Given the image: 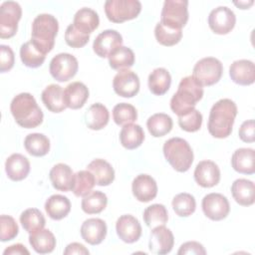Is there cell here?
<instances>
[{"label": "cell", "instance_id": "d4e9b609", "mask_svg": "<svg viewBox=\"0 0 255 255\" xmlns=\"http://www.w3.org/2000/svg\"><path fill=\"white\" fill-rule=\"evenodd\" d=\"M45 107L52 113H61L67 106L64 99V90L61 86L51 84L47 86L41 95Z\"/></svg>", "mask_w": 255, "mask_h": 255}, {"label": "cell", "instance_id": "681fc988", "mask_svg": "<svg viewBox=\"0 0 255 255\" xmlns=\"http://www.w3.org/2000/svg\"><path fill=\"white\" fill-rule=\"evenodd\" d=\"M239 137L244 142H253L255 140V131H254V121L248 120L242 123L238 131Z\"/></svg>", "mask_w": 255, "mask_h": 255}, {"label": "cell", "instance_id": "277c9868", "mask_svg": "<svg viewBox=\"0 0 255 255\" xmlns=\"http://www.w3.org/2000/svg\"><path fill=\"white\" fill-rule=\"evenodd\" d=\"M59 30L56 17L51 14H39L32 23L31 42L44 55L51 52L55 45V38Z\"/></svg>", "mask_w": 255, "mask_h": 255}, {"label": "cell", "instance_id": "f907efd6", "mask_svg": "<svg viewBox=\"0 0 255 255\" xmlns=\"http://www.w3.org/2000/svg\"><path fill=\"white\" fill-rule=\"evenodd\" d=\"M178 255L184 254H196V255H204L206 254V250L204 249L203 245L196 241H188L183 243L179 250L177 251Z\"/></svg>", "mask_w": 255, "mask_h": 255}, {"label": "cell", "instance_id": "5bb4252c", "mask_svg": "<svg viewBox=\"0 0 255 255\" xmlns=\"http://www.w3.org/2000/svg\"><path fill=\"white\" fill-rule=\"evenodd\" d=\"M174 244V237L170 229L164 225L156 226L151 229L150 238L148 242L149 250L154 254H167L172 250Z\"/></svg>", "mask_w": 255, "mask_h": 255}, {"label": "cell", "instance_id": "e0dca14e", "mask_svg": "<svg viewBox=\"0 0 255 255\" xmlns=\"http://www.w3.org/2000/svg\"><path fill=\"white\" fill-rule=\"evenodd\" d=\"M194 179L198 185L204 188L213 187L220 180L218 165L212 160H201L194 170Z\"/></svg>", "mask_w": 255, "mask_h": 255}, {"label": "cell", "instance_id": "d6986e66", "mask_svg": "<svg viewBox=\"0 0 255 255\" xmlns=\"http://www.w3.org/2000/svg\"><path fill=\"white\" fill-rule=\"evenodd\" d=\"M231 80L240 86L252 85L255 81V65L250 60L234 61L229 68Z\"/></svg>", "mask_w": 255, "mask_h": 255}, {"label": "cell", "instance_id": "836d02e7", "mask_svg": "<svg viewBox=\"0 0 255 255\" xmlns=\"http://www.w3.org/2000/svg\"><path fill=\"white\" fill-rule=\"evenodd\" d=\"M173 126L172 119L163 113L154 114L148 118L146 127L149 133L154 137H160L167 134Z\"/></svg>", "mask_w": 255, "mask_h": 255}, {"label": "cell", "instance_id": "3957f363", "mask_svg": "<svg viewBox=\"0 0 255 255\" xmlns=\"http://www.w3.org/2000/svg\"><path fill=\"white\" fill-rule=\"evenodd\" d=\"M202 97V86L193 76L184 77L179 82L177 91L170 100V109L178 117L183 116L192 111Z\"/></svg>", "mask_w": 255, "mask_h": 255}, {"label": "cell", "instance_id": "7a4b0ae2", "mask_svg": "<svg viewBox=\"0 0 255 255\" xmlns=\"http://www.w3.org/2000/svg\"><path fill=\"white\" fill-rule=\"evenodd\" d=\"M10 111L15 122L25 128H37L43 122V112L29 93H21L14 97L10 104Z\"/></svg>", "mask_w": 255, "mask_h": 255}, {"label": "cell", "instance_id": "8fae6325", "mask_svg": "<svg viewBox=\"0 0 255 255\" xmlns=\"http://www.w3.org/2000/svg\"><path fill=\"white\" fill-rule=\"evenodd\" d=\"M202 211L206 217L213 221H220L227 217L230 211L228 199L221 193L206 194L201 202Z\"/></svg>", "mask_w": 255, "mask_h": 255}, {"label": "cell", "instance_id": "816d5d0a", "mask_svg": "<svg viewBox=\"0 0 255 255\" xmlns=\"http://www.w3.org/2000/svg\"><path fill=\"white\" fill-rule=\"evenodd\" d=\"M90 252L89 250L81 243L73 242L67 245L66 249L64 250L65 255H72V254H80V255H88Z\"/></svg>", "mask_w": 255, "mask_h": 255}, {"label": "cell", "instance_id": "7c38bea8", "mask_svg": "<svg viewBox=\"0 0 255 255\" xmlns=\"http://www.w3.org/2000/svg\"><path fill=\"white\" fill-rule=\"evenodd\" d=\"M235 23L236 16L234 12L226 6H219L213 9L208 16L209 28L218 35H225L231 32Z\"/></svg>", "mask_w": 255, "mask_h": 255}, {"label": "cell", "instance_id": "7dc6e473", "mask_svg": "<svg viewBox=\"0 0 255 255\" xmlns=\"http://www.w3.org/2000/svg\"><path fill=\"white\" fill-rule=\"evenodd\" d=\"M90 40V35L84 34L73 24H70L65 32V41L67 45H69L72 48H82L85 45L88 44Z\"/></svg>", "mask_w": 255, "mask_h": 255}, {"label": "cell", "instance_id": "d6a6232c", "mask_svg": "<svg viewBox=\"0 0 255 255\" xmlns=\"http://www.w3.org/2000/svg\"><path fill=\"white\" fill-rule=\"evenodd\" d=\"M170 84L171 76L164 68H156L148 76V88L153 95H164L169 90Z\"/></svg>", "mask_w": 255, "mask_h": 255}, {"label": "cell", "instance_id": "30bf717a", "mask_svg": "<svg viewBox=\"0 0 255 255\" xmlns=\"http://www.w3.org/2000/svg\"><path fill=\"white\" fill-rule=\"evenodd\" d=\"M78 69V60L69 53H60L53 57L49 67L51 76L58 82L71 80L76 76Z\"/></svg>", "mask_w": 255, "mask_h": 255}, {"label": "cell", "instance_id": "83f0119b", "mask_svg": "<svg viewBox=\"0 0 255 255\" xmlns=\"http://www.w3.org/2000/svg\"><path fill=\"white\" fill-rule=\"evenodd\" d=\"M87 170L91 171L95 177L96 184L100 186H108L115 179V170L113 166L105 159L96 158L91 161Z\"/></svg>", "mask_w": 255, "mask_h": 255}, {"label": "cell", "instance_id": "8992f818", "mask_svg": "<svg viewBox=\"0 0 255 255\" xmlns=\"http://www.w3.org/2000/svg\"><path fill=\"white\" fill-rule=\"evenodd\" d=\"M140 11L141 3L138 0H108L105 3V13L113 23L132 20Z\"/></svg>", "mask_w": 255, "mask_h": 255}, {"label": "cell", "instance_id": "f5cc1de1", "mask_svg": "<svg viewBox=\"0 0 255 255\" xmlns=\"http://www.w3.org/2000/svg\"><path fill=\"white\" fill-rule=\"evenodd\" d=\"M4 255H22V254H26L29 255V251L26 249V247L24 245H22L21 243H17L14 245H11L9 247H7L4 252Z\"/></svg>", "mask_w": 255, "mask_h": 255}, {"label": "cell", "instance_id": "e575fe53", "mask_svg": "<svg viewBox=\"0 0 255 255\" xmlns=\"http://www.w3.org/2000/svg\"><path fill=\"white\" fill-rule=\"evenodd\" d=\"M24 146L31 155L44 156L50 150V140L43 133H30L24 139Z\"/></svg>", "mask_w": 255, "mask_h": 255}, {"label": "cell", "instance_id": "ba28073f", "mask_svg": "<svg viewBox=\"0 0 255 255\" xmlns=\"http://www.w3.org/2000/svg\"><path fill=\"white\" fill-rule=\"evenodd\" d=\"M222 73V63L214 57H206L195 64L192 76L202 87H208L218 83L221 79Z\"/></svg>", "mask_w": 255, "mask_h": 255}, {"label": "cell", "instance_id": "ac0fdd59", "mask_svg": "<svg viewBox=\"0 0 255 255\" xmlns=\"http://www.w3.org/2000/svg\"><path fill=\"white\" fill-rule=\"evenodd\" d=\"M132 194L140 202H148L157 194V184L148 174H138L131 183Z\"/></svg>", "mask_w": 255, "mask_h": 255}, {"label": "cell", "instance_id": "f546056e", "mask_svg": "<svg viewBox=\"0 0 255 255\" xmlns=\"http://www.w3.org/2000/svg\"><path fill=\"white\" fill-rule=\"evenodd\" d=\"M45 210L50 218L61 220L69 214L71 210V202L68 197L64 195L54 194L46 200Z\"/></svg>", "mask_w": 255, "mask_h": 255}, {"label": "cell", "instance_id": "7bdbcfd3", "mask_svg": "<svg viewBox=\"0 0 255 255\" xmlns=\"http://www.w3.org/2000/svg\"><path fill=\"white\" fill-rule=\"evenodd\" d=\"M154 36L156 41L160 45L170 47L174 46L181 40L182 31L177 29H171L158 22L154 28Z\"/></svg>", "mask_w": 255, "mask_h": 255}, {"label": "cell", "instance_id": "603a6c76", "mask_svg": "<svg viewBox=\"0 0 255 255\" xmlns=\"http://www.w3.org/2000/svg\"><path fill=\"white\" fill-rule=\"evenodd\" d=\"M64 99L67 108L81 109L89 99V89L82 82H73L64 90Z\"/></svg>", "mask_w": 255, "mask_h": 255}, {"label": "cell", "instance_id": "db71d44e", "mask_svg": "<svg viewBox=\"0 0 255 255\" xmlns=\"http://www.w3.org/2000/svg\"><path fill=\"white\" fill-rule=\"evenodd\" d=\"M234 4L239 7L240 9H248L251 5H253V1H239V2H234Z\"/></svg>", "mask_w": 255, "mask_h": 255}, {"label": "cell", "instance_id": "bcb514c9", "mask_svg": "<svg viewBox=\"0 0 255 255\" xmlns=\"http://www.w3.org/2000/svg\"><path fill=\"white\" fill-rule=\"evenodd\" d=\"M18 231L19 227L13 217L5 214L0 216V240L2 242L14 239Z\"/></svg>", "mask_w": 255, "mask_h": 255}, {"label": "cell", "instance_id": "4dcf8cb0", "mask_svg": "<svg viewBox=\"0 0 255 255\" xmlns=\"http://www.w3.org/2000/svg\"><path fill=\"white\" fill-rule=\"evenodd\" d=\"M110 119V114L106 106L100 103L93 104L85 115L86 125L93 130H100L104 128Z\"/></svg>", "mask_w": 255, "mask_h": 255}, {"label": "cell", "instance_id": "1f68e13d", "mask_svg": "<svg viewBox=\"0 0 255 255\" xmlns=\"http://www.w3.org/2000/svg\"><path fill=\"white\" fill-rule=\"evenodd\" d=\"M144 140V132L139 125L128 124L123 127L120 132V141L127 149H134Z\"/></svg>", "mask_w": 255, "mask_h": 255}, {"label": "cell", "instance_id": "ab89813d", "mask_svg": "<svg viewBox=\"0 0 255 255\" xmlns=\"http://www.w3.org/2000/svg\"><path fill=\"white\" fill-rule=\"evenodd\" d=\"M20 58L26 67L38 68L43 65L46 55L38 50L31 41H28L22 44L20 48Z\"/></svg>", "mask_w": 255, "mask_h": 255}, {"label": "cell", "instance_id": "f6af8a7d", "mask_svg": "<svg viewBox=\"0 0 255 255\" xmlns=\"http://www.w3.org/2000/svg\"><path fill=\"white\" fill-rule=\"evenodd\" d=\"M178 125L185 131H197L202 125V115L199 111L193 109L189 113L178 117Z\"/></svg>", "mask_w": 255, "mask_h": 255}, {"label": "cell", "instance_id": "b9f144b4", "mask_svg": "<svg viewBox=\"0 0 255 255\" xmlns=\"http://www.w3.org/2000/svg\"><path fill=\"white\" fill-rule=\"evenodd\" d=\"M171 204L174 212L180 217L190 216L196 208L194 196L186 192L176 194L173 197Z\"/></svg>", "mask_w": 255, "mask_h": 255}, {"label": "cell", "instance_id": "4316f807", "mask_svg": "<svg viewBox=\"0 0 255 255\" xmlns=\"http://www.w3.org/2000/svg\"><path fill=\"white\" fill-rule=\"evenodd\" d=\"M100 24V18L98 13L91 8H81L74 16L73 25L84 34L90 35L93 33Z\"/></svg>", "mask_w": 255, "mask_h": 255}, {"label": "cell", "instance_id": "60d3db41", "mask_svg": "<svg viewBox=\"0 0 255 255\" xmlns=\"http://www.w3.org/2000/svg\"><path fill=\"white\" fill-rule=\"evenodd\" d=\"M95 184L96 180L91 171L80 170L74 174V184L72 191L78 197L85 196L92 191Z\"/></svg>", "mask_w": 255, "mask_h": 255}, {"label": "cell", "instance_id": "cb8c5ba5", "mask_svg": "<svg viewBox=\"0 0 255 255\" xmlns=\"http://www.w3.org/2000/svg\"><path fill=\"white\" fill-rule=\"evenodd\" d=\"M231 164L235 171L242 174L255 172V151L253 148L241 147L236 149L231 157Z\"/></svg>", "mask_w": 255, "mask_h": 255}, {"label": "cell", "instance_id": "c3c4849f", "mask_svg": "<svg viewBox=\"0 0 255 255\" xmlns=\"http://www.w3.org/2000/svg\"><path fill=\"white\" fill-rule=\"evenodd\" d=\"M0 72L5 73L10 71L15 62L14 52L9 46L1 45L0 46Z\"/></svg>", "mask_w": 255, "mask_h": 255}, {"label": "cell", "instance_id": "ffe728a7", "mask_svg": "<svg viewBox=\"0 0 255 255\" xmlns=\"http://www.w3.org/2000/svg\"><path fill=\"white\" fill-rule=\"evenodd\" d=\"M107 231V224L101 218H89L81 226L82 238L91 245L102 243L106 238Z\"/></svg>", "mask_w": 255, "mask_h": 255}, {"label": "cell", "instance_id": "4fadbf2b", "mask_svg": "<svg viewBox=\"0 0 255 255\" xmlns=\"http://www.w3.org/2000/svg\"><path fill=\"white\" fill-rule=\"evenodd\" d=\"M113 88L117 95L124 98H132L139 91L138 76L128 69L121 70L114 78Z\"/></svg>", "mask_w": 255, "mask_h": 255}, {"label": "cell", "instance_id": "f1b7e54d", "mask_svg": "<svg viewBox=\"0 0 255 255\" xmlns=\"http://www.w3.org/2000/svg\"><path fill=\"white\" fill-rule=\"evenodd\" d=\"M29 243L39 254L51 253L56 247V238L49 229H41L29 235Z\"/></svg>", "mask_w": 255, "mask_h": 255}, {"label": "cell", "instance_id": "2e32d148", "mask_svg": "<svg viewBox=\"0 0 255 255\" xmlns=\"http://www.w3.org/2000/svg\"><path fill=\"white\" fill-rule=\"evenodd\" d=\"M116 231L120 239L126 243L137 241L141 235V226L137 218L130 214H125L118 218Z\"/></svg>", "mask_w": 255, "mask_h": 255}, {"label": "cell", "instance_id": "9c48e42d", "mask_svg": "<svg viewBox=\"0 0 255 255\" xmlns=\"http://www.w3.org/2000/svg\"><path fill=\"white\" fill-rule=\"evenodd\" d=\"M22 16V8L15 1H5L0 6V37H13L18 29V22Z\"/></svg>", "mask_w": 255, "mask_h": 255}, {"label": "cell", "instance_id": "6da1fadb", "mask_svg": "<svg viewBox=\"0 0 255 255\" xmlns=\"http://www.w3.org/2000/svg\"><path fill=\"white\" fill-rule=\"evenodd\" d=\"M237 106L230 99H221L211 108L207 128L209 133L216 138L228 137L232 132Z\"/></svg>", "mask_w": 255, "mask_h": 255}, {"label": "cell", "instance_id": "7402d4cb", "mask_svg": "<svg viewBox=\"0 0 255 255\" xmlns=\"http://www.w3.org/2000/svg\"><path fill=\"white\" fill-rule=\"evenodd\" d=\"M50 180L55 189L60 191L72 190L74 184V173L72 168L65 163L55 164L49 173Z\"/></svg>", "mask_w": 255, "mask_h": 255}, {"label": "cell", "instance_id": "74e56055", "mask_svg": "<svg viewBox=\"0 0 255 255\" xmlns=\"http://www.w3.org/2000/svg\"><path fill=\"white\" fill-rule=\"evenodd\" d=\"M20 223L29 233H34L44 228L46 220L42 212L37 208H28L20 215Z\"/></svg>", "mask_w": 255, "mask_h": 255}, {"label": "cell", "instance_id": "52a82bcc", "mask_svg": "<svg viewBox=\"0 0 255 255\" xmlns=\"http://www.w3.org/2000/svg\"><path fill=\"white\" fill-rule=\"evenodd\" d=\"M188 1L165 0L160 14V23L171 29L181 30L188 21Z\"/></svg>", "mask_w": 255, "mask_h": 255}, {"label": "cell", "instance_id": "5b68a950", "mask_svg": "<svg viewBox=\"0 0 255 255\" xmlns=\"http://www.w3.org/2000/svg\"><path fill=\"white\" fill-rule=\"evenodd\" d=\"M166 161L178 172L187 171L193 162V151L189 143L181 137H171L163 144Z\"/></svg>", "mask_w": 255, "mask_h": 255}, {"label": "cell", "instance_id": "9a60e30c", "mask_svg": "<svg viewBox=\"0 0 255 255\" xmlns=\"http://www.w3.org/2000/svg\"><path fill=\"white\" fill-rule=\"evenodd\" d=\"M122 44H123L122 35L116 30L108 29L101 32L96 37L93 43V50L99 57L106 58V57H109L114 50L122 46Z\"/></svg>", "mask_w": 255, "mask_h": 255}, {"label": "cell", "instance_id": "44dd1931", "mask_svg": "<svg viewBox=\"0 0 255 255\" xmlns=\"http://www.w3.org/2000/svg\"><path fill=\"white\" fill-rule=\"evenodd\" d=\"M5 171L11 180H23L30 172V161L21 153H13L6 159Z\"/></svg>", "mask_w": 255, "mask_h": 255}, {"label": "cell", "instance_id": "8d00e7d4", "mask_svg": "<svg viewBox=\"0 0 255 255\" xmlns=\"http://www.w3.org/2000/svg\"><path fill=\"white\" fill-rule=\"evenodd\" d=\"M108 204L107 195L99 190L91 191L87 195L83 196L82 209L87 214H98L101 213Z\"/></svg>", "mask_w": 255, "mask_h": 255}, {"label": "cell", "instance_id": "ee69618b", "mask_svg": "<svg viewBox=\"0 0 255 255\" xmlns=\"http://www.w3.org/2000/svg\"><path fill=\"white\" fill-rule=\"evenodd\" d=\"M113 119L118 126H126L137 119V112L132 105L120 103L113 109Z\"/></svg>", "mask_w": 255, "mask_h": 255}, {"label": "cell", "instance_id": "484cf974", "mask_svg": "<svg viewBox=\"0 0 255 255\" xmlns=\"http://www.w3.org/2000/svg\"><path fill=\"white\" fill-rule=\"evenodd\" d=\"M231 193L234 200L242 206H250L254 203L255 185L253 181L245 178L234 180L231 185Z\"/></svg>", "mask_w": 255, "mask_h": 255}, {"label": "cell", "instance_id": "d590c367", "mask_svg": "<svg viewBox=\"0 0 255 255\" xmlns=\"http://www.w3.org/2000/svg\"><path fill=\"white\" fill-rule=\"evenodd\" d=\"M109 58L110 67L114 70H126L134 64V54L131 49L120 46L116 50H114Z\"/></svg>", "mask_w": 255, "mask_h": 255}, {"label": "cell", "instance_id": "f35d334b", "mask_svg": "<svg viewBox=\"0 0 255 255\" xmlns=\"http://www.w3.org/2000/svg\"><path fill=\"white\" fill-rule=\"evenodd\" d=\"M142 216L146 226L151 229L156 226L165 225L168 220V213L165 206L159 203L147 206L144 209Z\"/></svg>", "mask_w": 255, "mask_h": 255}]
</instances>
